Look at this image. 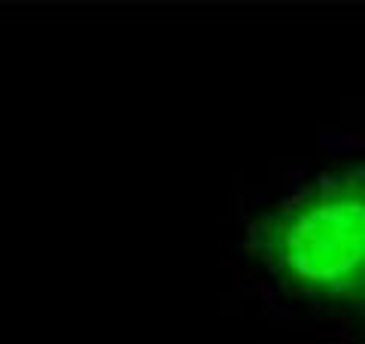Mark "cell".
I'll return each instance as SVG.
<instances>
[{
  "label": "cell",
  "instance_id": "6da1fadb",
  "mask_svg": "<svg viewBox=\"0 0 365 344\" xmlns=\"http://www.w3.org/2000/svg\"><path fill=\"white\" fill-rule=\"evenodd\" d=\"M241 247L283 308L365 314V165L326 171L250 216Z\"/></svg>",
  "mask_w": 365,
  "mask_h": 344
},
{
  "label": "cell",
  "instance_id": "7a4b0ae2",
  "mask_svg": "<svg viewBox=\"0 0 365 344\" xmlns=\"http://www.w3.org/2000/svg\"><path fill=\"white\" fill-rule=\"evenodd\" d=\"M362 344H365V341H362Z\"/></svg>",
  "mask_w": 365,
  "mask_h": 344
}]
</instances>
